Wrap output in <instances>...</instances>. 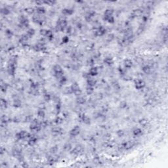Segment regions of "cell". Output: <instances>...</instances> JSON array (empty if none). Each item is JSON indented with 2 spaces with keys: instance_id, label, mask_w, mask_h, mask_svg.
<instances>
[{
  "instance_id": "7a4b0ae2",
  "label": "cell",
  "mask_w": 168,
  "mask_h": 168,
  "mask_svg": "<svg viewBox=\"0 0 168 168\" xmlns=\"http://www.w3.org/2000/svg\"><path fill=\"white\" fill-rule=\"evenodd\" d=\"M68 27V22L65 17H61L57 21L55 26V30L56 32H63Z\"/></svg>"
},
{
  "instance_id": "7bdbcfd3",
  "label": "cell",
  "mask_w": 168,
  "mask_h": 168,
  "mask_svg": "<svg viewBox=\"0 0 168 168\" xmlns=\"http://www.w3.org/2000/svg\"><path fill=\"white\" fill-rule=\"evenodd\" d=\"M5 36H7L8 38H12V36H13V32L11 30H9V29H7V30H5Z\"/></svg>"
},
{
  "instance_id": "74e56055",
  "label": "cell",
  "mask_w": 168,
  "mask_h": 168,
  "mask_svg": "<svg viewBox=\"0 0 168 168\" xmlns=\"http://www.w3.org/2000/svg\"><path fill=\"white\" fill-rule=\"evenodd\" d=\"M35 33H36V31H35L34 29H33V28H30L29 30H28L26 34H27V36H28L30 38H32V36L35 34Z\"/></svg>"
},
{
  "instance_id": "9a60e30c",
  "label": "cell",
  "mask_w": 168,
  "mask_h": 168,
  "mask_svg": "<svg viewBox=\"0 0 168 168\" xmlns=\"http://www.w3.org/2000/svg\"><path fill=\"white\" fill-rule=\"evenodd\" d=\"M79 119L82 121V122L86 124V125H89L91 124V119L89 118L88 116H87L86 114H85L84 113H82L80 114L79 116Z\"/></svg>"
},
{
  "instance_id": "836d02e7",
  "label": "cell",
  "mask_w": 168,
  "mask_h": 168,
  "mask_svg": "<svg viewBox=\"0 0 168 168\" xmlns=\"http://www.w3.org/2000/svg\"><path fill=\"white\" fill-rule=\"evenodd\" d=\"M86 93L88 95H91L94 92V87L89 86V85H87L86 87Z\"/></svg>"
},
{
  "instance_id": "484cf974",
  "label": "cell",
  "mask_w": 168,
  "mask_h": 168,
  "mask_svg": "<svg viewBox=\"0 0 168 168\" xmlns=\"http://www.w3.org/2000/svg\"><path fill=\"white\" fill-rule=\"evenodd\" d=\"M76 102L78 105H83L86 102V99H85V97H84V96L79 95L78 97H77Z\"/></svg>"
},
{
  "instance_id": "6125c7cd",
  "label": "cell",
  "mask_w": 168,
  "mask_h": 168,
  "mask_svg": "<svg viewBox=\"0 0 168 168\" xmlns=\"http://www.w3.org/2000/svg\"><path fill=\"white\" fill-rule=\"evenodd\" d=\"M113 86H114V87L116 89H120V85L118 84V82H116V83H114V84H113Z\"/></svg>"
},
{
  "instance_id": "e575fe53",
  "label": "cell",
  "mask_w": 168,
  "mask_h": 168,
  "mask_svg": "<svg viewBox=\"0 0 168 168\" xmlns=\"http://www.w3.org/2000/svg\"><path fill=\"white\" fill-rule=\"evenodd\" d=\"M8 89V84L5 82H1V91L3 93H6L7 90Z\"/></svg>"
},
{
  "instance_id": "db71d44e",
  "label": "cell",
  "mask_w": 168,
  "mask_h": 168,
  "mask_svg": "<svg viewBox=\"0 0 168 168\" xmlns=\"http://www.w3.org/2000/svg\"><path fill=\"white\" fill-rule=\"evenodd\" d=\"M47 31H48V30H47V29H41V30H40V31H39V34H40L42 36L45 37L46 34H47Z\"/></svg>"
},
{
  "instance_id": "4fadbf2b",
  "label": "cell",
  "mask_w": 168,
  "mask_h": 168,
  "mask_svg": "<svg viewBox=\"0 0 168 168\" xmlns=\"http://www.w3.org/2000/svg\"><path fill=\"white\" fill-rule=\"evenodd\" d=\"M84 152V148L82 146V145H76L75 147L72 149L71 150V154H74V155L78 156L79 155V154H81Z\"/></svg>"
},
{
  "instance_id": "c3c4849f",
  "label": "cell",
  "mask_w": 168,
  "mask_h": 168,
  "mask_svg": "<svg viewBox=\"0 0 168 168\" xmlns=\"http://www.w3.org/2000/svg\"><path fill=\"white\" fill-rule=\"evenodd\" d=\"M87 65H89V66H93L95 64V61L94 59H93V58H91V59H89L87 60Z\"/></svg>"
},
{
  "instance_id": "8fae6325",
  "label": "cell",
  "mask_w": 168,
  "mask_h": 168,
  "mask_svg": "<svg viewBox=\"0 0 168 168\" xmlns=\"http://www.w3.org/2000/svg\"><path fill=\"white\" fill-rule=\"evenodd\" d=\"M106 30L103 26H99L95 29L94 35L97 37H101V36H104L106 34Z\"/></svg>"
},
{
  "instance_id": "f1b7e54d",
  "label": "cell",
  "mask_w": 168,
  "mask_h": 168,
  "mask_svg": "<svg viewBox=\"0 0 168 168\" xmlns=\"http://www.w3.org/2000/svg\"><path fill=\"white\" fill-rule=\"evenodd\" d=\"M133 63L131 59H125L124 62H123V65H124V67L125 68H131L133 66Z\"/></svg>"
},
{
  "instance_id": "f35d334b",
  "label": "cell",
  "mask_w": 168,
  "mask_h": 168,
  "mask_svg": "<svg viewBox=\"0 0 168 168\" xmlns=\"http://www.w3.org/2000/svg\"><path fill=\"white\" fill-rule=\"evenodd\" d=\"M45 37L48 39L49 41H51L53 39V32L51 30H48L47 33V34H46Z\"/></svg>"
},
{
  "instance_id": "d6986e66",
  "label": "cell",
  "mask_w": 168,
  "mask_h": 168,
  "mask_svg": "<svg viewBox=\"0 0 168 168\" xmlns=\"http://www.w3.org/2000/svg\"><path fill=\"white\" fill-rule=\"evenodd\" d=\"M38 141V138L36 135H31L30 137L28 138V144L31 146H33L36 144Z\"/></svg>"
},
{
  "instance_id": "4dcf8cb0",
  "label": "cell",
  "mask_w": 168,
  "mask_h": 168,
  "mask_svg": "<svg viewBox=\"0 0 168 168\" xmlns=\"http://www.w3.org/2000/svg\"><path fill=\"white\" fill-rule=\"evenodd\" d=\"M47 160L49 163H55L56 161L58 160V157L56 156H55V154H51V155H49L47 158Z\"/></svg>"
},
{
  "instance_id": "f907efd6",
  "label": "cell",
  "mask_w": 168,
  "mask_h": 168,
  "mask_svg": "<svg viewBox=\"0 0 168 168\" xmlns=\"http://www.w3.org/2000/svg\"><path fill=\"white\" fill-rule=\"evenodd\" d=\"M64 149L67 151H70L72 149V146L70 143H67L64 145Z\"/></svg>"
},
{
  "instance_id": "2e32d148",
  "label": "cell",
  "mask_w": 168,
  "mask_h": 168,
  "mask_svg": "<svg viewBox=\"0 0 168 168\" xmlns=\"http://www.w3.org/2000/svg\"><path fill=\"white\" fill-rule=\"evenodd\" d=\"M80 131H81L80 127H79L78 125H76L75 127H73V128L70 130V135L71 137H76V136H78V135H79V133H80Z\"/></svg>"
},
{
  "instance_id": "681fc988",
  "label": "cell",
  "mask_w": 168,
  "mask_h": 168,
  "mask_svg": "<svg viewBox=\"0 0 168 168\" xmlns=\"http://www.w3.org/2000/svg\"><path fill=\"white\" fill-rule=\"evenodd\" d=\"M34 119L33 118V116H32V115H29V116H27L26 117V122H30L31 123L32 121H33V120Z\"/></svg>"
},
{
  "instance_id": "7c38bea8",
  "label": "cell",
  "mask_w": 168,
  "mask_h": 168,
  "mask_svg": "<svg viewBox=\"0 0 168 168\" xmlns=\"http://www.w3.org/2000/svg\"><path fill=\"white\" fill-rule=\"evenodd\" d=\"M135 87L138 90L143 89L145 87V82L141 79H136L134 82Z\"/></svg>"
},
{
  "instance_id": "cb8c5ba5",
  "label": "cell",
  "mask_w": 168,
  "mask_h": 168,
  "mask_svg": "<svg viewBox=\"0 0 168 168\" xmlns=\"http://www.w3.org/2000/svg\"><path fill=\"white\" fill-rule=\"evenodd\" d=\"M98 72H99L98 68H97V67H95V66H92L89 70V75H90V76L91 77L96 76L97 74H98Z\"/></svg>"
},
{
  "instance_id": "816d5d0a",
  "label": "cell",
  "mask_w": 168,
  "mask_h": 168,
  "mask_svg": "<svg viewBox=\"0 0 168 168\" xmlns=\"http://www.w3.org/2000/svg\"><path fill=\"white\" fill-rule=\"evenodd\" d=\"M43 3H45V4H46V5H54L55 3H56V1H43Z\"/></svg>"
},
{
  "instance_id": "d4e9b609",
  "label": "cell",
  "mask_w": 168,
  "mask_h": 168,
  "mask_svg": "<svg viewBox=\"0 0 168 168\" xmlns=\"http://www.w3.org/2000/svg\"><path fill=\"white\" fill-rule=\"evenodd\" d=\"M142 70L146 74H150L152 72V67L149 64L144 65L142 68Z\"/></svg>"
},
{
  "instance_id": "83f0119b",
  "label": "cell",
  "mask_w": 168,
  "mask_h": 168,
  "mask_svg": "<svg viewBox=\"0 0 168 168\" xmlns=\"http://www.w3.org/2000/svg\"><path fill=\"white\" fill-rule=\"evenodd\" d=\"M104 62L108 66H112V64H114V60L112 59V56H106L104 59Z\"/></svg>"
},
{
  "instance_id": "11a10c76",
  "label": "cell",
  "mask_w": 168,
  "mask_h": 168,
  "mask_svg": "<svg viewBox=\"0 0 168 168\" xmlns=\"http://www.w3.org/2000/svg\"><path fill=\"white\" fill-rule=\"evenodd\" d=\"M61 110V103H57L56 104V111L57 114H59Z\"/></svg>"
},
{
  "instance_id": "ffe728a7",
  "label": "cell",
  "mask_w": 168,
  "mask_h": 168,
  "mask_svg": "<svg viewBox=\"0 0 168 168\" xmlns=\"http://www.w3.org/2000/svg\"><path fill=\"white\" fill-rule=\"evenodd\" d=\"M143 14V10L140 9H135L133 11L131 14V17L130 18H131V19L133 18H135L137 17H139Z\"/></svg>"
},
{
  "instance_id": "6da1fadb",
  "label": "cell",
  "mask_w": 168,
  "mask_h": 168,
  "mask_svg": "<svg viewBox=\"0 0 168 168\" xmlns=\"http://www.w3.org/2000/svg\"><path fill=\"white\" fill-rule=\"evenodd\" d=\"M17 60L15 56L11 58L7 62V71L9 75L10 76H15L16 72V67H17Z\"/></svg>"
},
{
  "instance_id": "60d3db41",
  "label": "cell",
  "mask_w": 168,
  "mask_h": 168,
  "mask_svg": "<svg viewBox=\"0 0 168 168\" xmlns=\"http://www.w3.org/2000/svg\"><path fill=\"white\" fill-rule=\"evenodd\" d=\"M8 102L5 99H1V108H6L7 107Z\"/></svg>"
},
{
  "instance_id": "b9f144b4",
  "label": "cell",
  "mask_w": 168,
  "mask_h": 168,
  "mask_svg": "<svg viewBox=\"0 0 168 168\" xmlns=\"http://www.w3.org/2000/svg\"><path fill=\"white\" fill-rule=\"evenodd\" d=\"M30 93L32 95H33L34 96H37V95H39V88L38 89H30Z\"/></svg>"
},
{
  "instance_id": "4316f807",
  "label": "cell",
  "mask_w": 168,
  "mask_h": 168,
  "mask_svg": "<svg viewBox=\"0 0 168 168\" xmlns=\"http://www.w3.org/2000/svg\"><path fill=\"white\" fill-rule=\"evenodd\" d=\"M35 11H36L37 14L43 15L45 13V9L44 7H42V6H37L35 8Z\"/></svg>"
},
{
  "instance_id": "94428289",
  "label": "cell",
  "mask_w": 168,
  "mask_h": 168,
  "mask_svg": "<svg viewBox=\"0 0 168 168\" xmlns=\"http://www.w3.org/2000/svg\"><path fill=\"white\" fill-rule=\"evenodd\" d=\"M62 118H61L60 117H56V119L55 120V122L57 123V124H59V123H62Z\"/></svg>"
},
{
  "instance_id": "5bb4252c",
  "label": "cell",
  "mask_w": 168,
  "mask_h": 168,
  "mask_svg": "<svg viewBox=\"0 0 168 168\" xmlns=\"http://www.w3.org/2000/svg\"><path fill=\"white\" fill-rule=\"evenodd\" d=\"M135 145V141L129 140V141H127V142H125V143H123L122 145V149H124V150H130L131 148H132Z\"/></svg>"
},
{
  "instance_id": "7dc6e473",
  "label": "cell",
  "mask_w": 168,
  "mask_h": 168,
  "mask_svg": "<svg viewBox=\"0 0 168 168\" xmlns=\"http://www.w3.org/2000/svg\"><path fill=\"white\" fill-rule=\"evenodd\" d=\"M25 11L26 12V13H28V14H29V15H32V14H33V13H34V11H35V9L32 7H28L26 9Z\"/></svg>"
},
{
  "instance_id": "603a6c76",
  "label": "cell",
  "mask_w": 168,
  "mask_h": 168,
  "mask_svg": "<svg viewBox=\"0 0 168 168\" xmlns=\"http://www.w3.org/2000/svg\"><path fill=\"white\" fill-rule=\"evenodd\" d=\"M86 80L87 84V85H89V86L95 87V85L97 84V80L91 76L89 77L87 79H86Z\"/></svg>"
},
{
  "instance_id": "f546056e",
  "label": "cell",
  "mask_w": 168,
  "mask_h": 168,
  "mask_svg": "<svg viewBox=\"0 0 168 168\" xmlns=\"http://www.w3.org/2000/svg\"><path fill=\"white\" fill-rule=\"evenodd\" d=\"M133 135L135 137H140L143 135V131L140 128H135L133 130Z\"/></svg>"
},
{
  "instance_id": "6f0895ef",
  "label": "cell",
  "mask_w": 168,
  "mask_h": 168,
  "mask_svg": "<svg viewBox=\"0 0 168 168\" xmlns=\"http://www.w3.org/2000/svg\"><path fill=\"white\" fill-rule=\"evenodd\" d=\"M69 41V38L68 36H64V37H63L62 38V43H68Z\"/></svg>"
},
{
  "instance_id": "f6af8a7d",
  "label": "cell",
  "mask_w": 168,
  "mask_h": 168,
  "mask_svg": "<svg viewBox=\"0 0 168 168\" xmlns=\"http://www.w3.org/2000/svg\"><path fill=\"white\" fill-rule=\"evenodd\" d=\"M58 80H59V82L60 83V84H61V85H64L67 82V78H66V77L65 76H63L61 78Z\"/></svg>"
},
{
  "instance_id": "44dd1931",
  "label": "cell",
  "mask_w": 168,
  "mask_h": 168,
  "mask_svg": "<svg viewBox=\"0 0 168 168\" xmlns=\"http://www.w3.org/2000/svg\"><path fill=\"white\" fill-rule=\"evenodd\" d=\"M74 11L73 9H69V8H65V9H63L62 10V14L64 17L72 15L74 14Z\"/></svg>"
},
{
  "instance_id": "8d00e7d4",
  "label": "cell",
  "mask_w": 168,
  "mask_h": 168,
  "mask_svg": "<svg viewBox=\"0 0 168 168\" xmlns=\"http://www.w3.org/2000/svg\"><path fill=\"white\" fill-rule=\"evenodd\" d=\"M37 115L39 118H40L41 119H43L45 118V113L44 112L43 109H39L38 110V112H37Z\"/></svg>"
},
{
  "instance_id": "9f6ffc18",
  "label": "cell",
  "mask_w": 168,
  "mask_h": 168,
  "mask_svg": "<svg viewBox=\"0 0 168 168\" xmlns=\"http://www.w3.org/2000/svg\"><path fill=\"white\" fill-rule=\"evenodd\" d=\"M127 103L125 101H122V102H120V107L121 108H125V107H127Z\"/></svg>"
},
{
  "instance_id": "5b68a950",
  "label": "cell",
  "mask_w": 168,
  "mask_h": 168,
  "mask_svg": "<svg viewBox=\"0 0 168 168\" xmlns=\"http://www.w3.org/2000/svg\"><path fill=\"white\" fill-rule=\"evenodd\" d=\"M54 72V76L57 79H59L61 78L64 76V71L62 67L59 64H55L53 66V68Z\"/></svg>"
},
{
  "instance_id": "ab89813d",
  "label": "cell",
  "mask_w": 168,
  "mask_h": 168,
  "mask_svg": "<svg viewBox=\"0 0 168 168\" xmlns=\"http://www.w3.org/2000/svg\"><path fill=\"white\" fill-rule=\"evenodd\" d=\"M1 13L3 15H7L10 13V10L7 7H2L1 9Z\"/></svg>"
},
{
  "instance_id": "8992f818",
  "label": "cell",
  "mask_w": 168,
  "mask_h": 168,
  "mask_svg": "<svg viewBox=\"0 0 168 168\" xmlns=\"http://www.w3.org/2000/svg\"><path fill=\"white\" fill-rule=\"evenodd\" d=\"M30 134L26 131H21L17 133L15 135V138L17 140H25L28 139V138L30 137Z\"/></svg>"
},
{
  "instance_id": "f5cc1de1",
  "label": "cell",
  "mask_w": 168,
  "mask_h": 168,
  "mask_svg": "<svg viewBox=\"0 0 168 168\" xmlns=\"http://www.w3.org/2000/svg\"><path fill=\"white\" fill-rule=\"evenodd\" d=\"M114 38V35L113 34H108V36L107 37V41H112Z\"/></svg>"
},
{
  "instance_id": "d590c367",
  "label": "cell",
  "mask_w": 168,
  "mask_h": 168,
  "mask_svg": "<svg viewBox=\"0 0 168 168\" xmlns=\"http://www.w3.org/2000/svg\"><path fill=\"white\" fill-rule=\"evenodd\" d=\"M139 123L140 125H142L143 127H145L147 126V125L148 124V120L146 118H143V119H140L139 120Z\"/></svg>"
},
{
  "instance_id": "680465c9",
  "label": "cell",
  "mask_w": 168,
  "mask_h": 168,
  "mask_svg": "<svg viewBox=\"0 0 168 168\" xmlns=\"http://www.w3.org/2000/svg\"><path fill=\"white\" fill-rule=\"evenodd\" d=\"M117 135L119 137H122L124 135V131H123V130H118L117 131Z\"/></svg>"
},
{
  "instance_id": "277c9868",
  "label": "cell",
  "mask_w": 168,
  "mask_h": 168,
  "mask_svg": "<svg viewBox=\"0 0 168 168\" xmlns=\"http://www.w3.org/2000/svg\"><path fill=\"white\" fill-rule=\"evenodd\" d=\"M41 128H42L41 122H40L39 120H38V119L34 118L33 120V121L30 123V130L32 132H38L39 131H41Z\"/></svg>"
},
{
  "instance_id": "30bf717a",
  "label": "cell",
  "mask_w": 168,
  "mask_h": 168,
  "mask_svg": "<svg viewBox=\"0 0 168 168\" xmlns=\"http://www.w3.org/2000/svg\"><path fill=\"white\" fill-rule=\"evenodd\" d=\"M32 21L34 23L42 25L43 22H45V18L42 15H39V14H36L32 17Z\"/></svg>"
},
{
  "instance_id": "7402d4cb",
  "label": "cell",
  "mask_w": 168,
  "mask_h": 168,
  "mask_svg": "<svg viewBox=\"0 0 168 168\" xmlns=\"http://www.w3.org/2000/svg\"><path fill=\"white\" fill-rule=\"evenodd\" d=\"M95 15V11H91L88 12L85 15V20H86L87 22H91L93 20Z\"/></svg>"
},
{
  "instance_id": "e0dca14e",
  "label": "cell",
  "mask_w": 168,
  "mask_h": 168,
  "mask_svg": "<svg viewBox=\"0 0 168 168\" xmlns=\"http://www.w3.org/2000/svg\"><path fill=\"white\" fill-rule=\"evenodd\" d=\"M63 131H64L62 130V129L61 128V127H53V128L52 129V130H51V133H52V135L56 137V136L62 135V134L63 133Z\"/></svg>"
},
{
  "instance_id": "9c48e42d",
  "label": "cell",
  "mask_w": 168,
  "mask_h": 168,
  "mask_svg": "<svg viewBox=\"0 0 168 168\" xmlns=\"http://www.w3.org/2000/svg\"><path fill=\"white\" fill-rule=\"evenodd\" d=\"M70 87H71L72 93H73L76 97H78L79 95H82V90L80 89L79 85L77 84L76 82H74V83H73V84H72Z\"/></svg>"
},
{
  "instance_id": "3957f363",
  "label": "cell",
  "mask_w": 168,
  "mask_h": 168,
  "mask_svg": "<svg viewBox=\"0 0 168 168\" xmlns=\"http://www.w3.org/2000/svg\"><path fill=\"white\" fill-rule=\"evenodd\" d=\"M103 20L111 24L114 22L115 19L114 17V9H107L103 15Z\"/></svg>"
},
{
  "instance_id": "91938a15",
  "label": "cell",
  "mask_w": 168,
  "mask_h": 168,
  "mask_svg": "<svg viewBox=\"0 0 168 168\" xmlns=\"http://www.w3.org/2000/svg\"><path fill=\"white\" fill-rule=\"evenodd\" d=\"M72 32V28L71 26H68V27L66 28V33L67 34H71Z\"/></svg>"
},
{
  "instance_id": "ac0fdd59",
  "label": "cell",
  "mask_w": 168,
  "mask_h": 168,
  "mask_svg": "<svg viewBox=\"0 0 168 168\" xmlns=\"http://www.w3.org/2000/svg\"><path fill=\"white\" fill-rule=\"evenodd\" d=\"M29 39H30V38L27 36V34H24L22 35V36L21 37V38L19 39V43H21L22 46H26Z\"/></svg>"
},
{
  "instance_id": "d6a6232c",
  "label": "cell",
  "mask_w": 168,
  "mask_h": 168,
  "mask_svg": "<svg viewBox=\"0 0 168 168\" xmlns=\"http://www.w3.org/2000/svg\"><path fill=\"white\" fill-rule=\"evenodd\" d=\"M13 106L15 107H20L21 106V100L18 97H15L13 99Z\"/></svg>"
},
{
  "instance_id": "ba28073f",
  "label": "cell",
  "mask_w": 168,
  "mask_h": 168,
  "mask_svg": "<svg viewBox=\"0 0 168 168\" xmlns=\"http://www.w3.org/2000/svg\"><path fill=\"white\" fill-rule=\"evenodd\" d=\"M18 21H19L18 26H19L20 28H28L29 26V21H28V18L25 17L24 15H21L19 17Z\"/></svg>"
},
{
  "instance_id": "ee69618b",
  "label": "cell",
  "mask_w": 168,
  "mask_h": 168,
  "mask_svg": "<svg viewBox=\"0 0 168 168\" xmlns=\"http://www.w3.org/2000/svg\"><path fill=\"white\" fill-rule=\"evenodd\" d=\"M59 150V148L57 146H52L50 149V152L51 154H55Z\"/></svg>"
},
{
  "instance_id": "bcb514c9",
  "label": "cell",
  "mask_w": 168,
  "mask_h": 168,
  "mask_svg": "<svg viewBox=\"0 0 168 168\" xmlns=\"http://www.w3.org/2000/svg\"><path fill=\"white\" fill-rule=\"evenodd\" d=\"M64 93L66 95L72 94L73 93H72V91L71 87H66L65 89H64Z\"/></svg>"
},
{
  "instance_id": "52a82bcc",
  "label": "cell",
  "mask_w": 168,
  "mask_h": 168,
  "mask_svg": "<svg viewBox=\"0 0 168 168\" xmlns=\"http://www.w3.org/2000/svg\"><path fill=\"white\" fill-rule=\"evenodd\" d=\"M45 41L41 39V41H39L38 43L35 44L33 47V49L34 51H38V52H43L46 50L45 47Z\"/></svg>"
},
{
  "instance_id": "1f68e13d",
  "label": "cell",
  "mask_w": 168,
  "mask_h": 168,
  "mask_svg": "<svg viewBox=\"0 0 168 168\" xmlns=\"http://www.w3.org/2000/svg\"><path fill=\"white\" fill-rule=\"evenodd\" d=\"M43 99L45 100V102H49L51 99V95H50V93H48L47 91H45L43 93Z\"/></svg>"
}]
</instances>
